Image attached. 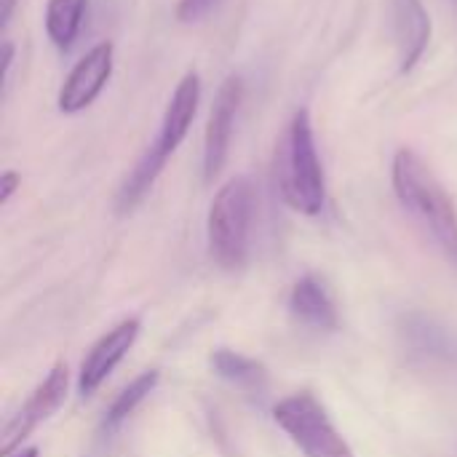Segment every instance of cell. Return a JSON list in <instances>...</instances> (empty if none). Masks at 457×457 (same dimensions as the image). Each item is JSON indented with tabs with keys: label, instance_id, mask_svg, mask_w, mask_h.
Wrapping results in <instances>:
<instances>
[{
	"label": "cell",
	"instance_id": "5b68a950",
	"mask_svg": "<svg viewBox=\"0 0 457 457\" xmlns=\"http://www.w3.org/2000/svg\"><path fill=\"white\" fill-rule=\"evenodd\" d=\"M241 102H244V78L228 75L214 94L209 120H206V134H204V179L206 182L220 177V171L225 169Z\"/></svg>",
	"mask_w": 457,
	"mask_h": 457
},
{
	"label": "cell",
	"instance_id": "30bf717a",
	"mask_svg": "<svg viewBox=\"0 0 457 457\" xmlns=\"http://www.w3.org/2000/svg\"><path fill=\"white\" fill-rule=\"evenodd\" d=\"M391 27L399 51V72L407 75L431 43V16L423 0H391Z\"/></svg>",
	"mask_w": 457,
	"mask_h": 457
},
{
	"label": "cell",
	"instance_id": "277c9868",
	"mask_svg": "<svg viewBox=\"0 0 457 457\" xmlns=\"http://www.w3.org/2000/svg\"><path fill=\"white\" fill-rule=\"evenodd\" d=\"M273 420L305 457H353L351 445L335 428L321 402L308 391L281 399Z\"/></svg>",
	"mask_w": 457,
	"mask_h": 457
},
{
	"label": "cell",
	"instance_id": "4fadbf2b",
	"mask_svg": "<svg viewBox=\"0 0 457 457\" xmlns=\"http://www.w3.org/2000/svg\"><path fill=\"white\" fill-rule=\"evenodd\" d=\"M212 367H214V372L222 380H228V383H233L238 388L260 391L265 386V370H262V364H257L254 359L241 356L236 351H217L212 356Z\"/></svg>",
	"mask_w": 457,
	"mask_h": 457
},
{
	"label": "cell",
	"instance_id": "ba28073f",
	"mask_svg": "<svg viewBox=\"0 0 457 457\" xmlns=\"http://www.w3.org/2000/svg\"><path fill=\"white\" fill-rule=\"evenodd\" d=\"M198 104H201V78L198 72H185L182 80L177 83L166 110H163V118H161V129H158V137L155 142L145 150L147 155H153L158 163L166 166V161L177 153V147L185 142L193 120H195V112H198Z\"/></svg>",
	"mask_w": 457,
	"mask_h": 457
},
{
	"label": "cell",
	"instance_id": "9c48e42d",
	"mask_svg": "<svg viewBox=\"0 0 457 457\" xmlns=\"http://www.w3.org/2000/svg\"><path fill=\"white\" fill-rule=\"evenodd\" d=\"M139 327H142L139 319H126V321H120L118 327H112L104 337H99L94 343V348L88 351V356L80 364L78 391L83 396H91L107 380V375L123 361V356L137 343Z\"/></svg>",
	"mask_w": 457,
	"mask_h": 457
},
{
	"label": "cell",
	"instance_id": "7c38bea8",
	"mask_svg": "<svg viewBox=\"0 0 457 457\" xmlns=\"http://www.w3.org/2000/svg\"><path fill=\"white\" fill-rule=\"evenodd\" d=\"M86 11H88V0H48L46 3V16H43L46 35L59 51L72 48L83 27Z\"/></svg>",
	"mask_w": 457,
	"mask_h": 457
},
{
	"label": "cell",
	"instance_id": "5bb4252c",
	"mask_svg": "<svg viewBox=\"0 0 457 457\" xmlns=\"http://www.w3.org/2000/svg\"><path fill=\"white\" fill-rule=\"evenodd\" d=\"M158 372L155 370H150V372H142L139 378H134L120 394H118V399L112 402V407L107 410V415H104V428L107 431H112V428H118L129 415H134V410L155 391V386H158Z\"/></svg>",
	"mask_w": 457,
	"mask_h": 457
},
{
	"label": "cell",
	"instance_id": "8fae6325",
	"mask_svg": "<svg viewBox=\"0 0 457 457\" xmlns=\"http://www.w3.org/2000/svg\"><path fill=\"white\" fill-rule=\"evenodd\" d=\"M289 308H292V316L308 329H316V332H335L337 329L335 300L319 276H305L292 287Z\"/></svg>",
	"mask_w": 457,
	"mask_h": 457
},
{
	"label": "cell",
	"instance_id": "ac0fdd59",
	"mask_svg": "<svg viewBox=\"0 0 457 457\" xmlns=\"http://www.w3.org/2000/svg\"><path fill=\"white\" fill-rule=\"evenodd\" d=\"M11 64H13V43L5 40V43H3V78H5V80H8V75H11Z\"/></svg>",
	"mask_w": 457,
	"mask_h": 457
},
{
	"label": "cell",
	"instance_id": "e0dca14e",
	"mask_svg": "<svg viewBox=\"0 0 457 457\" xmlns=\"http://www.w3.org/2000/svg\"><path fill=\"white\" fill-rule=\"evenodd\" d=\"M16 5H19V0H0V27L3 29L11 24V16H13Z\"/></svg>",
	"mask_w": 457,
	"mask_h": 457
},
{
	"label": "cell",
	"instance_id": "6da1fadb",
	"mask_svg": "<svg viewBox=\"0 0 457 457\" xmlns=\"http://www.w3.org/2000/svg\"><path fill=\"white\" fill-rule=\"evenodd\" d=\"M391 182L399 204L420 222L442 254L457 265V209L428 163L410 147L394 155Z\"/></svg>",
	"mask_w": 457,
	"mask_h": 457
},
{
	"label": "cell",
	"instance_id": "3957f363",
	"mask_svg": "<svg viewBox=\"0 0 457 457\" xmlns=\"http://www.w3.org/2000/svg\"><path fill=\"white\" fill-rule=\"evenodd\" d=\"M252 220H254V185L246 177L228 179L217 190L206 220L209 252L220 268L225 270L244 268L249 257Z\"/></svg>",
	"mask_w": 457,
	"mask_h": 457
},
{
	"label": "cell",
	"instance_id": "2e32d148",
	"mask_svg": "<svg viewBox=\"0 0 457 457\" xmlns=\"http://www.w3.org/2000/svg\"><path fill=\"white\" fill-rule=\"evenodd\" d=\"M19 187H21V177L16 171H3L0 174V204H8Z\"/></svg>",
	"mask_w": 457,
	"mask_h": 457
},
{
	"label": "cell",
	"instance_id": "d6986e66",
	"mask_svg": "<svg viewBox=\"0 0 457 457\" xmlns=\"http://www.w3.org/2000/svg\"><path fill=\"white\" fill-rule=\"evenodd\" d=\"M13 457H40L37 447H27V450H19Z\"/></svg>",
	"mask_w": 457,
	"mask_h": 457
},
{
	"label": "cell",
	"instance_id": "52a82bcc",
	"mask_svg": "<svg viewBox=\"0 0 457 457\" xmlns=\"http://www.w3.org/2000/svg\"><path fill=\"white\" fill-rule=\"evenodd\" d=\"M112 64H115V46L110 40L96 43L86 56H80L56 94L59 112L75 115L91 107L96 96L104 91L107 80L112 78Z\"/></svg>",
	"mask_w": 457,
	"mask_h": 457
},
{
	"label": "cell",
	"instance_id": "7a4b0ae2",
	"mask_svg": "<svg viewBox=\"0 0 457 457\" xmlns=\"http://www.w3.org/2000/svg\"><path fill=\"white\" fill-rule=\"evenodd\" d=\"M276 182L284 204L297 214L316 217L327 201L324 166L316 147L311 112L303 107L287 123L276 150Z\"/></svg>",
	"mask_w": 457,
	"mask_h": 457
},
{
	"label": "cell",
	"instance_id": "8992f818",
	"mask_svg": "<svg viewBox=\"0 0 457 457\" xmlns=\"http://www.w3.org/2000/svg\"><path fill=\"white\" fill-rule=\"evenodd\" d=\"M70 372L67 364H54V370L46 375V380L29 394V399L19 407V412L3 426L0 431V457H11V453L43 423L48 420L67 396Z\"/></svg>",
	"mask_w": 457,
	"mask_h": 457
},
{
	"label": "cell",
	"instance_id": "9a60e30c",
	"mask_svg": "<svg viewBox=\"0 0 457 457\" xmlns=\"http://www.w3.org/2000/svg\"><path fill=\"white\" fill-rule=\"evenodd\" d=\"M217 0H179L177 3V21L182 24H193V21H201L212 8H214Z\"/></svg>",
	"mask_w": 457,
	"mask_h": 457
}]
</instances>
